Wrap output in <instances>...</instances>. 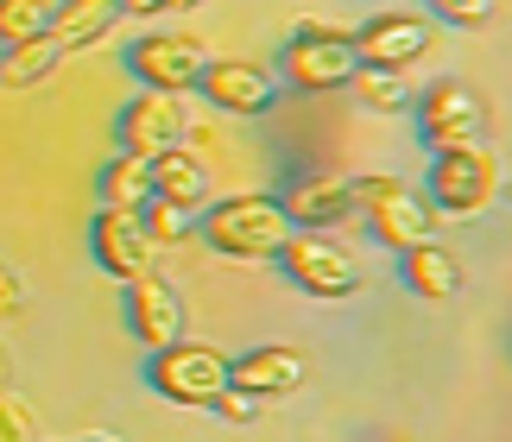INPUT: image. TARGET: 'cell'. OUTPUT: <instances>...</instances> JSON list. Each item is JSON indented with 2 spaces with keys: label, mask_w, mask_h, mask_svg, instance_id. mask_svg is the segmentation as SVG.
Returning <instances> with one entry per match:
<instances>
[{
  "label": "cell",
  "mask_w": 512,
  "mask_h": 442,
  "mask_svg": "<svg viewBox=\"0 0 512 442\" xmlns=\"http://www.w3.org/2000/svg\"><path fill=\"white\" fill-rule=\"evenodd\" d=\"M177 7H203V0H171V13H177Z\"/></svg>",
  "instance_id": "4dcf8cb0"
},
{
  "label": "cell",
  "mask_w": 512,
  "mask_h": 442,
  "mask_svg": "<svg viewBox=\"0 0 512 442\" xmlns=\"http://www.w3.org/2000/svg\"><path fill=\"white\" fill-rule=\"evenodd\" d=\"M487 13H494V0H430V19H443V26H487Z\"/></svg>",
  "instance_id": "484cf974"
},
{
  "label": "cell",
  "mask_w": 512,
  "mask_h": 442,
  "mask_svg": "<svg viewBox=\"0 0 512 442\" xmlns=\"http://www.w3.org/2000/svg\"><path fill=\"white\" fill-rule=\"evenodd\" d=\"M184 133H190L184 95H165V89H140L114 114V139H121V152H133V158H159L165 146H184Z\"/></svg>",
  "instance_id": "8fae6325"
},
{
  "label": "cell",
  "mask_w": 512,
  "mask_h": 442,
  "mask_svg": "<svg viewBox=\"0 0 512 442\" xmlns=\"http://www.w3.org/2000/svg\"><path fill=\"white\" fill-rule=\"evenodd\" d=\"M133 215H140V234H146L159 253H165V247H184V240L196 234V215H184L177 203H165V196H146Z\"/></svg>",
  "instance_id": "7402d4cb"
},
{
  "label": "cell",
  "mask_w": 512,
  "mask_h": 442,
  "mask_svg": "<svg viewBox=\"0 0 512 442\" xmlns=\"http://www.w3.org/2000/svg\"><path fill=\"white\" fill-rule=\"evenodd\" d=\"M411 120H418L424 152H449V146H468V139H481L487 108H481V95L468 89L462 76H443V83H430L424 95H411Z\"/></svg>",
  "instance_id": "ba28073f"
},
{
  "label": "cell",
  "mask_w": 512,
  "mask_h": 442,
  "mask_svg": "<svg viewBox=\"0 0 512 442\" xmlns=\"http://www.w3.org/2000/svg\"><path fill=\"white\" fill-rule=\"evenodd\" d=\"M0 442H38V417L13 392H0Z\"/></svg>",
  "instance_id": "cb8c5ba5"
},
{
  "label": "cell",
  "mask_w": 512,
  "mask_h": 442,
  "mask_svg": "<svg viewBox=\"0 0 512 442\" xmlns=\"http://www.w3.org/2000/svg\"><path fill=\"white\" fill-rule=\"evenodd\" d=\"M26 310V278L13 272V259L0 253V323H7V316H19Z\"/></svg>",
  "instance_id": "4316f807"
},
{
  "label": "cell",
  "mask_w": 512,
  "mask_h": 442,
  "mask_svg": "<svg viewBox=\"0 0 512 442\" xmlns=\"http://www.w3.org/2000/svg\"><path fill=\"white\" fill-rule=\"evenodd\" d=\"M95 196H102V209H140L146 196H152V171H146V158L114 152L108 165L95 171Z\"/></svg>",
  "instance_id": "ffe728a7"
},
{
  "label": "cell",
  "mask_w": 512,
  "mask_h": 442,
  "mask_svg": "<svg viewBox=\"0 0 512 442\" xmlns=\"http://www.w3.org/2000/svg\"><path fill=\"white\" fill-rule=\"evenodd\" d=\"M13 386V354H7V341H0V392Z\"/></svg>",
  "instance_id": "f1b7e54d"
},
{
  "label": "cell",
  "mask_w": 512,
  "mask_h": 442,
  "mask_svg": "<svg viewBox=\"0 0 512 442\" xmlns=\"http://www.w3.org/2000/svg\"><path fill=\"white\" fill-rule=\"evenodd\" d=\"M209 411L222 417V424H253V417H260V398H253L247 386H234V379H228V386L215 392V405H209Z\"/></svg>",
  "instance_id": "d4e9b609"
},
{
  "label": "cell",
  "mask_w": 512,
  "mask_h": 442,
  "mask_svg": "<svg viewBox=\"0 0 512 442\" xmlns=\"http://www.w3.org/2000/svg\"><path fill=\"white\" fill-rule=\"evenodd\" d=\"M51 26V0H0V45L13 38H32Z\"/></svg>",
  "instance_id": "603a6c76"
},
{
  "label": "cell",
  "mask_w": 512,
  "mask_h": 442,
  "mask_svg": "<svg viewBox=\"0 0 512 442\" xmlns=\"http://www.w3.org/2000/svg\"><path fill=\"white\" fill-rule=\"evenodd\" d=\"M354 64H361V57H354V38L342 26L304 19V26H291V38H285V83L291 89H310V95L348 89Z\"/></svg>",
  "instance_id": "8992f818"
},
{
  "label": "cell",
  "mask_w": 512,
  "mask_h": 442,
  "mask_svg": "<svg viewBox=\"0 0 512 442\" xmlns=\"http://www.w3.org/2000/svg\"><path fill=\"white\" fill-rule=\"evenodd\" d=\"M354 215H361L373 228V240L392 247V253L418 247V240H437V203H430L418 184L392 177V171L354 177Z\"/></svg>",
  "instance_id": "7a4b0ae2"
},
{
  "label": "cell",
  "mask_w": 512,
  "mask_h": 442,
  "mask_svg": "<svg viewBox=\"0 0 512 442\" xmlns=\"http://www.w3.org/2000/svg\"><path fill=\"white\" fill-rule=\"evenodd\" d=\"M228 379L247 386L266 405V398H285V392L310 386V354L291 348V341H266V348H247L241 360H228Z\"/></svg>",
  "instance_id": "5bb4252c"
},
{
  "label": "cell",
  "mask_w": 512,
  "mask_h": 442,
  "mask_svg": "<svg viewBox=\"0 0 512 442\" xmlns=\"http://www.w3.org/2000/svg\"><path fill=\"white\" fill-rule=\"evenodd\" d=\"M38 442H45V436H38Z\"/></svg>",
  "instance_id": "1f68e13d"
},
{
  "label": "cell",
  "mask_w": 512,
  "mask_h": 442,
  "mask_svg": "<svg viewBox=\"0 0 512 442\" xmlns=\"http://www.w3.org/2000/svg\"><path fill=\"white\" fill-rule=\"evenodd\" d=\"M146 386L165 398V405H184V411H209L215 392L228 386V354L203 348V341H165V348H152L146 360Z\"/></svg>",
  "instance_id": "3957f363"
},
{
  "label": "cell",
  "mask_w": 512,
  "mask_h": 442,
  "mask_svg": "<svg viewBox=\"0 0 512 442\" xmlns=\"http://www.w3.org/2000/svg\"><path fill=\"white\" fill-rule=\"evenodd\" d=\"M291 234L285 203L279 196H222L196 215V240L222 259H241V266H260V259H279Z\"/></svg>",
  "instance_id": "6da1fadb"
},
{
  "label": "cell",
  "mask_w": 512,
  "mask_h": 442,
  "mask_svg": "<svg viewBox=\"0 0 512 442\" xmlns=\"http://www.w3.org/2000/svg\"><path fill=\"white\" fill-rule=\"evenodd\" d=\"M399 278L411 285V297H424V304H449V297L462 291V259L443 247V240H418V247L399 253Z\"/></svg>",
  "instance_id": "e0dca14e"
},
{
  "label": "cell",
  "mask_w": 512,
  "mask_h": 442,
  "mask_svg": "<svg viewBox=\"0 0 512 442\" xmlns=\"http://www.w3.org/2000/svg\"><path fill=\"white\" fill-rule=\"evenodd\" d=\"M279 266H285V278L304 297H323V304H348V297H361V259H354L342 240H329V234L291 228L285 247H279Z\"/></svg>",
  "instance_id": "5b68a950"
},
{
  "label": "cell",
  "mask_w": 512,
  "mask_h": 442,
  "mask_svg": "<svg viewBox=\"0 0 512 442\" xmlns=\"http://www.w3.org/2000/svg\"><path fill=\"white\" fill-rule=\"evenodd\" d=\"M285 221L304 234H329L354 215V177H298L285 196Z\"/></svg>",
  "instance_id": "9a60e30c"
},
{
  "label": "cell",
  "mask_w": 512,
  "mask_h": 442,
  "mask_svg": "<svg viewBox=\"0 0 512 442\" xmlns=\"http://www.w3.org/2000/svg\"><path fill=\"white\" fill-rule=\"evenodd\" d=\"M57 64H64V51H57L51 32L13 38V45H0V89H38Z\"/></svg>",
  "instance_id": "d6986e66"
},
{
  "label": "cell",
  "mask_w": 512,
  "mask_h": 442,
  "mask_svg": "<svg viewBox=\"0 0 512 442\" xmlns=\"http://www.w3.org/2000/svg\"><path fill=\"white\" fill-rule=\"evenodd\" d=\"M171 13V0H121V19H159Z\"/></svg>",
  "instance_id": "83f0119b"
},
{
  "label": "cell",
  "mask_w": 512,
  "mask_h": 442,
  "mask_svg": "<svg viewBox=\"0 0 512 442\" xmlns=\"http://www.w3.org/2000/svg\"><path fill=\"white\" fill-rule=\"evenodd\" d=\"M89 259L102 266L108 278H140V272H152V259H159V247L140 234V215L133 209H95L89 215Z\"/></svg>",
  "instance_id": "4fadbf2b"
},
{
  "label": "cell",
  "mask_w": 512,
  "mask_h": 442,
  "mask_svg": "<svg viewBox=\"0 0 512 442\" xmlns=\"http://www.w3.org/2000/svg\"><path fill=\"white\" fill-rule=\"evenodd\" d=\"M348 95H354V102H361L367 114H405V108H411V83H405V70H373V64H354Z\"/></svg>",
  "instance_id": "44dd1931"
},
{
  "label": "cell",
  "mask_w": 512,
  "mask_h": 442,
  "mask_svg": "<svg viewBox=\"0 0 512 442\" xmlns=\"http://www.w3.org/2000/svg\"><path fill=\"white\" fill-rule=\"evenodd\" d=\"M114 19H121V0H51V38H57V51H89V45H102V38L114 32Z\"/></svg>",
  "instance_id": "ac0fdd59"
},
{
  "label": "cell",
  "mask_w": 512,
  "mask_h": 442,
  "mask_svg": "<svg viewBox=\"0 0 512 442\" xmlns=\"http://www.w3.org/2000/svg\"><path fill=\"white\" fill-rule=\"evenodd\" d=\"M196 95L215 108V114H234V120H260L279 108V83H272L266 64L253 57H209L203 76H196Z\"/></svg>",
  "instance_id": "9c48e42d"
},
{
  "label": "cell",
  "mask_w": 512,
  "mask_h": 442,
  "mask_svg": "<svg viewBox=\"0 0 512 442\" xmlns=\"http://www.w3.org/2000/svg\"><path fill=\"white\" fill-rule=\"evenodd\" d=\"M209 51L196 32H140L127 51V70L140 76L146 89H165V95H190L196 76H203Z\"/></svg>",
  "instance_id": "30bf717a"
},
{
  "label": "cell",
  "mask_w": 512,
  "mask_h": 442,
  "mask_svg": "<svg viewBox=\"0 0 512 442\" xmlns=\"http://www.w3.org/2000/svg\"><path fill=\"white\" fill-rule=\"evenodd\" d=\"M348 38H354V57H361V64H373V70H411V64L430 57V45H437V19L411 13V7H380V13H367Z\"/></svg>",
  "instance_id": "52a82bcc"
},
{
  "label": "cell",
  "mask_w": 512,
  "mask_h": 442,
  "mask_svg": "<svg viewBox=\"0 0 512 442\" xmlns=\"http://www.w3.org/2000/svg\"><path fill=\"white\" fill-rule=\"evenodd\" d=\"M430 203L437 215H487L500 196V158L468 139V146H449V152H430Z\"/></svg>",
  "instance_id": "277c9868"
},
{
  "label": "cell",
  "mask_w": 512,
  "mask_h": 442,
  "mask_svg": "<svg viewBox=\"0 0 512 442\" xmlns=\"http://www.w3.org/2000/svg\"><path fill=\"white\" fill-rule=\"evenodd\" d=\"M190 323V310H184V291L171 285V278L152 266L140 278H127V329L140 348H165V341H177Z\"/></svg>",
  "instance_id": "7c38bea8"
},
{
  "label": "cell",
  "mask_w": 512,
  "mask_h": 442,
  "mask_svg": "<svg viewBox=\"0 0 512 442\" xmlns=\"http://www.w3.org/2000/svg\"><path fill=\"white\" fill-rule=\"evenodd\" d=\"M76 442H121V436H102V430H89V436H76Z\"/></svg>",
  "instance_id": "f546056e"
},
{
  "label": "cell",
  "mask_w": 512,
  "mask_h": 442,
  "mask_svg": "<svg viewBox=\"0 0 512 442\" xmlns=\"http://www.w3.org/2000/svg\"><path fill=\"white\" fill-rule=\"evenodd\" d=\"M146 171H152V196L177 203L184 215H203V209L215 203V177H209V165H203V152L165 146L159 158H146Z\"/></svg>",
  "instance_id": "2e32d148"
}]
</instances>
